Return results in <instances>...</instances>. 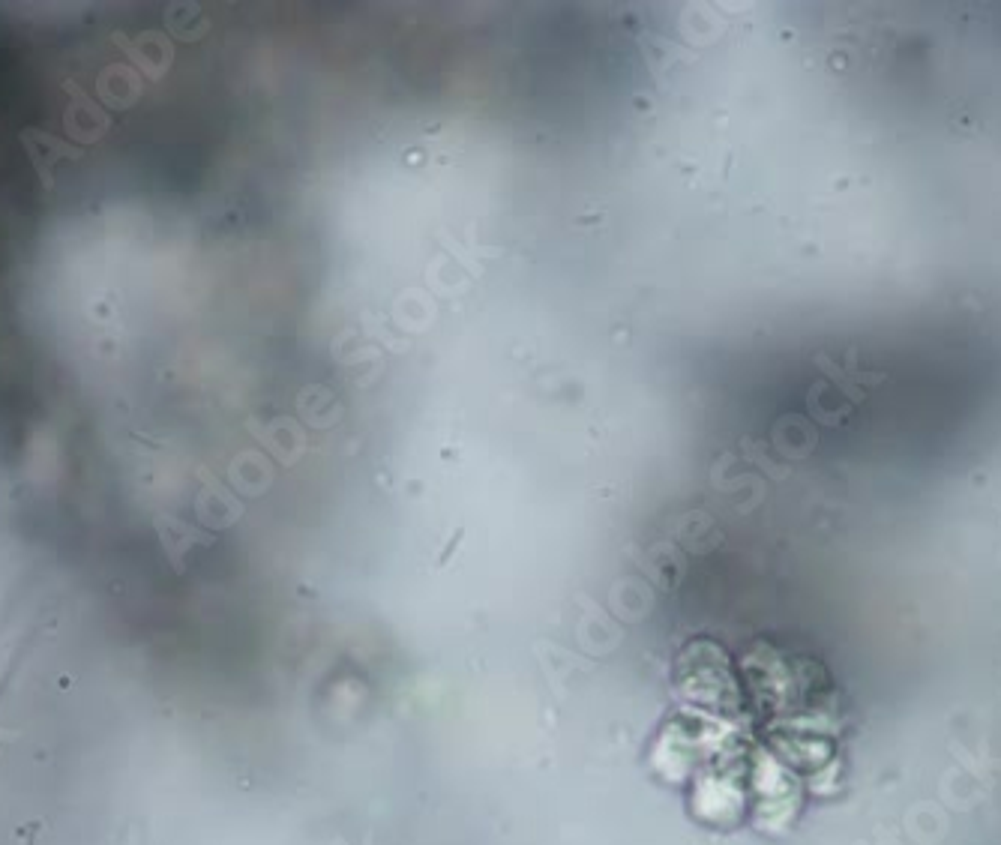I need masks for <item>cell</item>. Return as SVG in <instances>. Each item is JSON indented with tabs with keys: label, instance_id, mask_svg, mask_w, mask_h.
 Returning <instances> with one entry per match:
<instances>
[{
	"label": "cell",
	"instance_id": "obj_1",
	"mask_svg": "<svg viewBox=\"0 0 1001 845\" xmlns=\"http://www.w3.org/2000/svg\"><path fill=\"white\" fill-rule=\"evenodd\" d=\"M21 141H24V147H27V153H30V159H33L39 177H42L45 183H51V168H54V162L72 156V150H69L63 141H57L54 135H48V132H24Z\"/></svg>",
	"mask_w": 1001,
	"mask_h": 845
}]
</instances>
